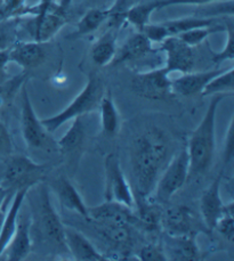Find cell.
<instances>
[{
  "instance_id": "9a60e30c",
  "label": "cell",
  "mask_w": 234,
  "mask_h": 261,
  "mask_svg": "<svg viewBox=\"0 0 234 261\" xmlns=\"http://www.w3.org/2000/svg\"><path fill=\"white\" fill-rule=\"evenodd\" d=\"M64 236L65 248L76 260L102 261L106 259L81 231L73 227L64 226Z\"/></svg>"
},
{
  "instance_id": "52a82bcc",
  "label": "cell",
  "mask_w": 234,
  "mask_h": 261,
  "mask_svg": "<svg viewBox=\"0 0 234 261\" xmlns=\"http://www.w3.org/2000/svg\"><path fill=\"white\" fill-rule=\"evenodd\" d=\"M105 173V201L116 202L131 209H135V195L133 188L127 181L121 169L118 156L110 153L104 159Z\"/></svg>"
},
{
  "instance_id": "8992f818",
  "label": "cell",
  "mask_w": 234,
  "mask_h": 261,
  "mask_svg": "<svg viewBox=\"0 0 234 261\" xmlns=\"http://www.w3.org/2000/svg\"><path fill=\"white\" fill-rule=\"evenodd\" d=\"M21 132L28 147L32 149L57 148V143H55L52 136H50V133L42 125L41 120L37 117L26 84L22 88Z\"/></svg>"
},
{
  "instance_id": "44dd1931",
  "label": "cell",
  "mask_w": 234,
  "mask_h": 261,
  "mask_svg": "<svg viewBox=\"0 0 234 261\" xmlns=\"http://www.w3.org/2000/svg\"><path fill=\"white\" fill-rule=\"evenodd\" d=\"M31 220L29 218L18 216L17 226L13 238L9 242L8 246L5 250L7 251L8 260L11 261H21L28 258L31 253L32 242H31Z\"/></svg>"
},
{
  "instance_id": "3957f363",
  "label": "cell",
  "mask_w": 234,
  "mask_h": 261,
  "mask_svg": "<svg viewBox=\"0 0 234 261\" xmlns=\"http://www.w3.org/2000/svg\"><path fill=\"white\" fill-rule=\"evenodd\" d=\"M104 93L105 88L103 81L101 80L100 76L91 73L88 76V81H87L84 89L81 90V93L76 96V98L60 113L50 118L42 119V125L46 128L48 133L53 134L57 129H60L61 125L66 123L67 121L95 112V111L99 110L100 101L103 97Z\"/></svg>"
},
{
  "instance_id": "e0dca14e",
  "label": "cell",
  "mask_w": 234,
  "mask_h": 261,
  "mask_svg": "<svg viewBox=\"0 0 234 261\" xmlns=\"http://www.w3.org/2000/svg\"><path fill=\"white\" fill-rule=\"evenodd\" d=\"M161 227L169 235H194L191 209L185 205L168 207L161 214Z\"/></svg>"
},
{
  "instance_id": "d6a6232c",
  "label": "cell",
  "mask_w": 234,
  "mask_h": 261,
  "mask_svg": "<svg viewBox=\"0 0 234 261\" xmlns=\"http://www.w3.org/2000/svg\"><path fill=\"white\" fill-rule=\"evenodd\" d=\"M233 202L226 204V210L224 215L219 218L215 226L216 231H218L224 239L232 242L234 238V219H233Z\"/></svg>"
},
{
  "instance_id": "8fae6325",
  "label": "cell",
  "mask_w": 234,
  "mask_h": 261,
  "mask_svg": "<svg viewBox=\"0 0 234 261\" xmlns=\"http://www.w3.org/2000/svg\"><path fill=\"white\" fill-rule=\"evenodd\" d=\"M40 225L42 233L48 241L57 246L65 248L64 225L52 204L47 187H43L40 193Z\"/></svg>"
},
{
  "instance_id": "f1b7e54d",
  "label": "cell",
  "mask_w": 234,
  "mask_h": 261,
  "mask_svg": "<svg viewBox=\"0 0 234 261\" xmlns=\"http://www.w3.org/2000/svg\"><path fill=\"white\" fill-rule=\"evenodd\" d=\"M217 20L215 17H183L178 20L163 22L162 24L167 29L169 37L178 36L179 33L192 30L196 28L215 25Z\"/></svg>"
},
{
  "instance_id": "484cf974",
  "label": "cell",
  "mask_w": 234,
  "mask_h": 261,
  "mask_svg": "<svg viewBox=\"0 0 234 261\" xmlns=\"http://www.w3.org/2000/svg\"><path fill=\"white\" fill-rule=\"evenodd\" d=\"M72 125L64 134L60 141L57 142V148L63 154H72L80 149L85 142L86 130L81 117L72 120Z\"/></svg>"
},
{
  "instance_id": "603a6c76",
  "label": "cell",
  "mask_w": 234,
  "mask_h": 261,
  "mask_svg": "<svg viewBox=\"0 0 234 261\" xmlns=\"http://www.w3.org/2000/svg\"><path fill=\"white\" fill-rule=\"evenodd\" d=\"M116 37H118V30L110 28V30L94 43L90 56L97 66L103 67L111 65L116 54Z\"/></svg>"
},
{
  "instance_id": "7a4b0ae2",
  "label": "cell",
  "mask_w": 234,
  "mask_h": 261,
  "mask_svg": "<svg viewBox=\"0 0 234 261\" xmlns=\"http://www.w3.org/2000/svg\"><path fill=\"white\" fill-rule=\"evenodd\" d=\"M228 94L212 96L201 122L193 130L189 139V178L202 176L213 166L216 152V115L221 101Z\"/></svg>"
},
{
  "instance_id": "d590c367",
  "label": "cell",
  "mask_w": 234,
  "mask_h": 261,
  "mask_svg": "<svg viewBox=\"0 0 234 261\" xmlns=\"http://www.w3.org/2000/svg\"><path fill=\"white\" fill-rule=\"evenodd\" d=\"M137 259L143 261H167L162 245L146 244L138 251Z\"/></svg>"
},
{
  "instance_id": "277c9868",
  "label": "cell",
  "mask_w": 234,
  "mask_h": 261,
  "mask_svg": "<svg viewBox=\"0 0 234 261\" xmlns=\"http://www.w3.org/2000/svg\"><path fill=\"white\" fill-rule=\"evenodd\" d=\"M46 176V166L36 163L23 155L11 156L5 166L0 184L7 190L18 191L31 188L40 182Z\"/></svg>"
},
{
  "instance_id": "ffe728a7",
  "label": "cell",
  "mask_w": 234,
  "mask_h": 261,
  "mask_svg": "<svg viewBox=\"0 0 234 261\" xmlns=\"http://www.w3.org/2000/svg\"><path fill=\"white\" fill-rule=\"evenodd\" d=\"M51 186L63 206L66 207L67 210L75 211L76 214L86 219L88 218V206L85 204L79 192L66 177L60 176L55 178Z\"/></svg>"
},
{
  "instance_id": "f546056e",
  "label": "cell",
  "mask_w": 234,
  "mask_h": 261,
  "mask_svg": "<svg viewBox=\"0 0 234 261\" xmlns=\"http://www.w3.org/2000/svg\"><path fill=\"white\" fill-rule=\"evenodd\" d=\"M100 227L102 236L110 241L111 243L119 246H125L130 242V230L128 225L120 224H96Z\"/></svg>"
},
{
  "instance_id": "ba28073f",
  "label": "cell",
  "mask_w": 234,
  "mask_h": 261,
  "mask_svg": "<svg viewBox=\"0 0 234 261\" xmlns=\"http://www.w3.org/2000/svg\"><path fill=\"white\" fill-rule=\"evenodd\" d=\"M165 67L139 72L133 78V90L139 97L151 100L165 99L173 94L172 79Z\"/></svg>"
},
{
  "instance_id": "6da1fadb",
  "label": "cell",
  "mask_w": 234,
  "mask_h": 261,
  "mask_svg": "<svg viewBox=\"0 0 234 261\" xmlns=\"http://www.w3.org/2000/svg\"><path fill=\"white\" fill-rule=\"evenodd\" d=\"M169 141L161 130L145 129L130 147V170L135 199L150 200L169 158Z\"/></svg>"
},
{
  "instance_id": "d6986e66",
  "label": "cell",
  "mask_w": 234,
  "mask_h": 261,
  "mask_svg": "<svg viewBox=\"0 0 234 261\" xmlns=\"http://www.w3.org/2000/svg\"><path fill=\"white\" fill-rule=\"evenodd\" d=\"M46 59V51L42 43L37 41L15 42L9 48V60L24 70L35 69L42 64Z\"/></svg>"
},
{
  "instance_id": "9c48e42d",
  "label": "cell",
  "mask_w": 234,
  "mask_h": 261,
  "mask_svg": "<svg viewBox=\"0 0 234 261\" xmlns=\"http://www.w3.org/2000/svg\"><path fill=\"white\" fill-rule=\"evenodd\" d=\"M70 2L71 0H63L61 5L55 4L48 12L33 16L28 27L33 41L46 43L57 35L66 23V5Z\"/></svg>"
},
{
  "instance_id": "7c38bea8",
  "label": "cell",
  "mask_w": 234,
  "mask_h": 261,
  "mask_svg": "<svg viewBox=\"0 0 234 261\" xmlns=\"http://www.w3.org/2000/svg\"><path fill=\"white\" fill-rule=\"evenodd\" d=\"M95 224H120L137 226L134 209L116 202L105 201L97 206L88 207V218Z\"/></svg>"
},
{
  "instance_id": "f35d334b",
  "label": "cell",
  "mask_w": 234,
  "mask_h": 261,
  "mask_svg": "<svg viewBox=\"0 0 234 261\" xmlns=\"http://www.w3.org/2000/svg\"><path fill=\"white\" fill-rule=\"evenodd\" d=\"M219 2V0H159V8H165L175 5H206Z\"/></svg>"
},
{
  "instance_id": "ac0fdd59",
  "label": "cell",
  "mask_w": 234,
  "mask_h": 261,
  "mask_svg": "<svg viewBox=\"0 0 234 261\" xmlns=\"http://www.w3.org/2000/svg\"><path fill=\"white\" fill-rule=\"evenodd\" d=\"M155 50L152 48V42L142 32H137L130 36L119 49H116L114 60L111 65H120L123 63L136 62L144 59Z\"/></svg>"
},
{
  "instance_id": "7402d4cb",
  "label": "cell",
  "mask_w": 234,
  "mask_h": 261,
  "mask_svg": "<svg viewBox=\"0 0 234 261\" xmlns=\"http://www.w3.org/2000/svg\"><path fill=\"white\" fill-rule=\"evenodd\" d=\"M30 188H21L13 195L11 207L4 217L2 228H0V257L11 242L14 233H15L19 212H21L23 202L26 200Z\"/></svg>"
},
{
  "instance_id": "5b68a950",
  "label": "cell",
  "mask_w": 234,
  "mask_h": 261,
  "mask_svg": "<svg viewBox=\"0 0 234 261\" xmlns=\"http://www.w3.org/2000/svg\"><path fill=\"white\" fill-rule=\"evenodd\" d=\"M189 154L184 148L167 163L154 188V201L166 204L189 179Z\"/></svg>"
},
{
  "instance_id": "83f0119b",
  "label": "cell",
  "mask_w": 234,
  "mask_h": 261,
  "mask_svg": "<svg viewBox=\"0 0 234 261\" xmlns=\"http://www.w3.org/2000/svg\"><path fill=\"white\" fill-rule=\"evenodd\" d=\"M233 73V66H231L230 69H224L221 73L213 78L204 87L201 93L202 97H212V96L218 94L232 95L234 90Z\"/></svg>"
},
{
  "instance_id": "836d02e7",
  "label": "cell",
  "mask_w": 234,
  "mask_h": 261,
  "mask_svg": "<svg viewBox=\"0 0 234 261\" xmlns=\"http://www.w3.org/2000/svg\"><path fill=\"white\" fill-rule=\"evenodd\" d=\"M225 32L227 35L225 47L223 48V50L221 53L215 54L213 57V61L214 63H216V64H221V63L225 61L234 60V27L232 21H228L225 23Z\"/></svg>"
},
{
  "instance_id": "4fadbf2b",
  "label": "cell",
  "mask_w": 234,
  "mask_h": 261,
  "mask_svg": "<svg viewBox=\"0 0 234 261\" xmlns=\"http://www.w3.org/2000/svg\"><path fill=\"white\" fill-rule=\"evenodd\" d=\"M221 182L222 173H219L209 187L204 190L200 199V214L204 225L212 230L215 228L217 221L226 210V204L221 196Z\"/></svg>"
},
{
  "instance_id": "ab89813d",
  "label": "cell",
  "mask_w": 234,
  "mask_h": 261,
  "mask_svg": "<svg viewBox=\"0 0 234 261\" xmlns=\"http://www.w3.org/2000/svg\"><path fill=\"white\" fill-rule=\"evenodd\" d=\"M9 62V49L0 50V85L7 81V65Z\"/></svg>"
},
{
  "instance_id": "30bf717a",
  "label": "cell",
  "mask_w": 234,
  "mask_h": 261,
  "mask_svg": "<svg viewBox=\"0 0 234 261\" xmlns=\"http://www.w3.org/2000/svg\"><path fill=\"white\" fill-rule=\"evenodd\" d=\"M159 50L165 53L166 63L163 67L169 74L173 72H179L183 74L192 71L194 66L192 47L183 42L177 36L166 38Z\"/></svg>"
},
{
  "instance_id": "e575fe53",
  "label": "cell",
  "mask_w": 234,
  "mask_h": 261,
  "mask_svg": "<svg viewBox=\"0 0 234 261\" xmlns=\"http://www.w3.org/2000/svg\"><path fill=\"white\" fill-rule=\"evenodd\" d=\"M139 32H142L152 43H161L166 38L169 37L167 29L162 23H149Z\"/></svg>"
},
{
  "instance_id": "4316f807",
  "label": "cell",
  "mask_w": 234,
  "mask_h": 261,
  "mask_svg": "<svg viewBox=\"0 0 234 261\" xmlns=\"http://www.w3.org/2000/svg\"><path fill=\"white\" fill-rule=\"evenodd\" d=\"M159 8V0L149 3H141L130 6L126 15V21L134 25L138 31L150 23L151 15Z\"/></svg>"
},
{
  "instance_id": "74e56055",
  "label": "cell",
  "mask_w": 234,
  "mask_h": 261,
  "mask_svg": "<svg viewBox=\"0 0 234 261\" xmlns=\"http://www.w3.org/2000/svg\"><path fill=\"white\" fill-rule=\"evenodd\" d=\"M13 151L11 135L3 122H0V155L7 156Z\"/></svg>"
},
{
  "instance_id": "d4e9b609",
  "label": "cell",
  "mask_w": 234,
  "mask_h": 261,
  "mask_svg": "<svg viewBox=\"0 0 234 261\" xmlns=\"http://www.w3.org/2000/svg\"><path fill=\"white\" fill-rule=\"evenodd\" d=\"M110 9L102 8H91L85 13V15L81 17V20L78 22L76 30L72 32L69 37L70 39H78L85 36H88L90 33L95 32L102 27V24L105 23L109 18Z\"/></svg>"
},
{
  "instance_id": "8d00e7d4",
  "label": "cell",
  "mask_w": 234,
  "mask_h": 261,
  "mask_svg": "<svg viewBox=\"0 0 234 261\" xmlns=\"http://www.w3.org/2000/svg\"><path fill=\"white\" fill-rule=\"evenodd\" d=\"M55 2L56 0H39L36 5H33V6H24L21 11L18 12L16 17H21L24 15H41V14L50 11V9L55 5Z\"/></svg>"
},
{
  "instance_id": "5bb4252c",
  "label": "cell",
  "mask_w": 234,
  "mask_h": 261,
  "mask_svg": "<svg viewBox=\"0 0 234 261\" xmlns=\"http://www.w3.org/2000/svg\"><path fill=\"white\" fill-rule=\"evenodd\" d=\"M162 248L167 259L174 261L198 260L201 254L194 235L166 234Z\"/></svg>"
},
{
  "instance_id": "b9f144b4",
  "label": "cell",
  "mask_w": 234,
  "mask_h": 261,
  "mask_svg": "<svg viewBox=\"0 0 234 261\" xmlns=\"http://www.w3.org/2000/svg\"><path fill=\"white\" fill-rule=\"evenodd\" d=\"M4 2H5V0H0V5H3Z\"/></svg>"
},
{
  "instance_id": "4dcf8cb0",
  "label": "cell",
  "mask_w": 234,
  "mask_h": 261,
  "mask_svg": "<svg viewBox=\"0 0 234 261\" xmlns=\"http://www.w3.org/2000/svg\"><path fill=\"white\" fill-rule=\"evenodd\" d=\"M222 31H225V25H216L215 24V25H210V27L192 29V30L179 33L177 37L190 47H194L203 42L209 36L213 35V33L222 32Z\"/></svg>"
},
{
  "instance_id": "1f68e13d",
  "label": "cell",
  "mask_w": 234,
  "mask_h": 261,
  "mask_svg": "<svg viewBox=\"0 0 234 261\" xmlns=\"http://www.w3.org/2000/svg\"><path fill=\"white\" fill-rule=\"evenodd\" d=\"M17 18H5L0 22V50L9 49L16 42Z\"/></svg>"
},
{
  "instance_id": "2e32d148",
  "label": "cell",
  "mask_w": 234,
  "mask_h": 261,
  "mask_svg": "<svg viewBox=\"0 0 234 261\" xmlns=\"http://www.w3.org/2000/svg\"><path fill=\"white\" fill-rule=\"evenodd\" d=\"M224 69L203 71V72H188L183 73L178 78L172 80L173 94L184 97L201 94L204 87L213 78L221 73Z\"/></svg>"
},
{
  "instance_id": "60d3db41",
  "label": "cell",
  "mask_w": 234,
  "mask_h": 261,
  "mask_svg": "<svg viewBox=\"0 0 234 261\" xmlns=\"http://www.w3.org/2000/svg\"><path fill=\"white\" fill-rule=\"evenodd\" d=\"M8 194H9V191L0 184V209H2L5 201H6V197H8Z\"/></svg>"
},
{
  "instance_id": "cb8c5ba5",
  "label": "cell",
  "mask_w": 234,
  "mask_h": 261,
  "mask_svg": "<svg viewBox=\"0 0 234 261\" xmlns=\"http://www.w3.org/2000/svg\"><path fill=\"white\" fill-rule=\"evenodd\" d=\"M102 133L108 137H114L120 130V114L110 91H105L99 106Z\"/></svg>"
}]
</instances>
